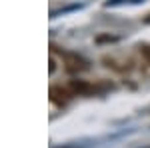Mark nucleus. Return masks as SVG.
Instances as JSON below:
<instances>
[{
  "label": "nucleus",
  "mask_w": 150,
  "mask_h": 148,
  "mask_svg": "<svg viewBox=\"0 0 150 148\" xmlns=\"http://www.w3.org/2000/svg\"><path fill=\"white\" fill-rule=\"evenodd\" d=\"M70 96H72V94H70L66 88H62V86H52V88H50V100L54 104H58V106L68 104Z\"/></svg>",
  "instance_id": "obj_1"
},
{
  "label": "nucleus",
  "mask_w": 150,
  "mask_h": 148,
  "mask_svg": "<svg viewBox=\"0 0 150 148\" xmlns=\"http://www.w3.org/2000/svg\"><path fill=\"white\" fill-rule=\"evenodd\" d=\"M66 68L70 72H82L88 68V62L78 54H66Z\"/></svg>",
  "instance_id": "obj_2"
},
{
  "label": "nucleus",
  "mask_w": 150,
  "mask_h": 148,
  "mask_svg": "<svg viewBox=\"0 0 150 148\" xmlns=\"http://www.w3.org/2000/svg\"><path fill=\"white\" fill-rule=\"evenodd\" d=\"M70 90L74 92V94H90L94 90L90 84H86L84 80H72V84H70Z\"/></svg>",
  "instance_id": "obj_3"
},
{
  "label": "nucleus",
  "mask_w": 150,
  "mask_h": 148,
  "mask_svg": "<svg viewBox=\"0 0 150 148\" xmlns=\"http://www.w3.org/2000/svg\"><path fill=\"white\" fill-rule=\"evenodd\" d=\"M140 52H142V56L150 62V46H142V48H140Z\"/></svg>",
  "instance_id": "obj_4"
}]
</instances>
